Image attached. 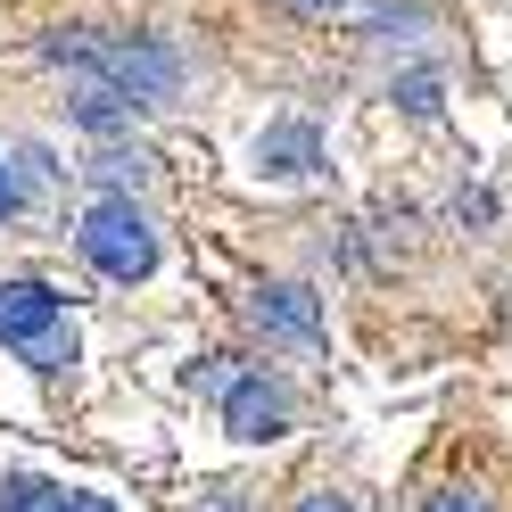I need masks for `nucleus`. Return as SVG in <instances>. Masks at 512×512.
<instances>
[{
    "label": "nucleus",
    "mask_w": 512,
    "mask_h": 512,
    "mask_svg": "<svg viewBox=\"0 0 512 512\" xmlns=\"http://www.w3.org/2000/svg\"><path fill=\"white\" fill-rule=\"evenodd\" d=\"M75 248H83V265L100 273V281H124V290L157 273V232H149V215L124 199V190H108V199H91V207H83Z\"/></svg>",
    "instance_id": "nucleus-2"
},
{
    "label": "nucleus",
    "mask_w": 512,
    "mask_h": 512,
    "mask_svg": "<svg viewBox=\"0 0 512 512\" xmlns=\"http://www.w3.org/2000/svg\"><path fill=\"white\" fill-rule=\"evenodd\" d=\"M422 512H488V504H479V496H471V488H446V496H430V504H422Z\"/></svg>",
    "instance_id": "nucleus-9"
},
{
    "label": "nucleus",
    "mask_w": 512,
    "mask_h": 512,
    "mask_svg": "<svg viewBox=\"0 0 512 512\" xmlns=\"http://www.w3.org/2000/svg\"><path fill=\"white\" fill-rule=\"evenodd\" d=\"M256 166L281 174V182H306L323 166V133H314V124H265V133H256Z\"/></svg>",
    "instance_id": "nucleus-5"
},
{
    "label": "nucleus",
    "mask_w": 512,
    "mask_h": 512,
    "mask_svg": "<svg viewBox=\"0 0 512 512\" xmlns=\"http://www.w3.org/2000/svg\"><path fill=\"white\" fill-rule=\"evenodd\" d=\"M207 512H248V504H207Z\"/></svg>",
    "instance_id": "nucleus-14"
},
{
    "label": "nucleus",
    "mask_w": 512,
    "mask_h": 512,
    "mask_svg": "<svg viewBox=\"0 0 512 512\" xmlns=\"http://www.w3.org/2000/svg\"><path fill=\"white\" fill-rule=\"evenodd\" d=\"M397 100L413 108V116H438V75H405V91Z\"/></svg>",
    "instance_id": "nucleus-8"
},
{
    "label": "nucleus",
    "mask_w": 512,
    "mask_h": 512,
    "mask_svg": "<svg viewBox=\"0 0 512 512\" xmlns=\"http://www.w3.org/2000/svg\"><path fill=\"white\" fill-rule=\"evenodd\" d=\"M58 67H83L91 83H116L133 108H174L182 91V50L157 34H50Z\"/></svg>",
    "instance_id": "nucleus-1"
},
{
    "label": "nucleus",
    "mask_w": 512,
    "mask_h": 512,
    "mask_svg": "<svg viewBox=\"0 0 512 512\" xmlns=\"http://www.w3.org/2000/svg\"><path fill=\"white\" fill-rule=\"evenodd\" d=\"M0 347H17L34 372H67L75 364V323L58 306V290H42V281H0Z\"/></svg>",
    "instance_id": "nucleus-3"
},
{
    "label": "nucleus",
    "mask_w": 512,
    "mask_h": 512,
    "mask_svg": "<svg viewBox=\"0 0 512 512\" xmlns=\"http://www.w3.org/2000/svg\"><path fill=\"white\" fill-rule=\"evenodd\" d=\"M298 9H306V17H323V9H339V0H298Z\"/></svg>",
    "instance_id": "nucleus-13"
},
{
    "label": "nucleus",
    "mask_w": 512,
    "mask_h": 512,
    "mask_svg": "<svg viewBox=\"0 0 512 512\" xmlns=\"http://www.w3.org/2000/svg\"><path fill=\"white\" fill-rule=\"evenodd\" d=\"M256 323L281 331V339H298V347H314V331H323V323H314V290H290V281L256 298Z\"/></svg>",
    "instance_id": "nucleus-6"
},
{
    "label": "nucleus",
    "mask_w": 512,
    "mask_h": 512,
    "mask_svg": "<svg viewBox=\"0 0 512 512\" xmlns=\"http://www.w3.org/2000/svg\"><path fill=\"white\" fill-rule=\"evenodd\" d=\"M223 430H232V438H248V446H265V438H281V430H290V397H281L265 372L223 380Z\"/></svg>",
    "instance_id": "nucleus-4"
},
{
    "label": "nucleus",
    "mask_w": 512,
    "mask_h": 512,
    "mask_svg": "<svg viewBox=\"0 0 512 512\" xmlns=\"http://www.w3.org/2000/svg\"><path fill=\"white\" fill-rule=\"evenodd\" d=\"M17 199H25V190H17V166H9V157H0V223L17 215Z\"/></svg>",
    "instance_id": "nucleus-10"
},
{
    "label": "nucleus",
    "mask_w": 512,
    "mask_h": 512,
    "mask_svg": "<svg viewBox=\"0 0 512 512\" xmlns=\"http://www.w3.org/2000/svg\"><path fill=\"white\" fill-rule=\"evenodd\" d=\"M67 512H116L108 496H67Z\"/></svg>",
    "instance_id": "nucleus-12"
},
{
    "label": "nucleus",
    "mask_w": 512,
    "mask_h": 512,
    "mask_svg": "<svg viewBox=\"0 0 512 512\" xmlns=\"http://www.w3.org/2000/svg\"><path fill=\"white\" fill-rule=\"evenodd\" d=\"M0 512H67V488H50L34 471H9L0 479Z\"/></svg>",
    "instance_id": "nucleus-7"
},
{
    "label": "nucleus",
    "mask_w": 512,
    "mask_h": 512,
    "mask_svg": "<svg viewBox=\"0 0 512 512\" xmlns=\"http://www.w3.org/2000/svg\"><path fill=\"white\" fill-rule=\"evenodd\" d=\"M298 512H356V504H347V496H306Z\"/></svg>",
    "instance_id": "nucleus-11"
}]
</instances>
